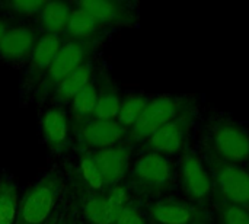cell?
Segmentation results:
<instances>
[{
  "instance_id": "31",
  "label": "cell",
  "mask_w": 249,
  "mask_h": 224,
  "mask_svg": "<svg viewBox=\"0 0 249 224\" xmlns=\"http://www.w3.org/2000/svg\"><path fill=\"white\" fill-rule=\"evenodd\" d=\"M58 224H74V223H73V220H71L70 217H61V219H60V222H58Z\"/></svg>"
},
{
  "instance_id": "20",
  "label": "cell",
  "mask_w": 249,
  "mask_h": 224,
  "mask_svg": "<svg viewBox=\"0 0 249 224\" xmlns=\"http://www.w3.org/2000/svg\"><path fill=\"white\" fill-rule=\"evenodd\" d=\"M73 10V3L67 1H47L39 12L38 22L44 34L63 36L69 17Z\"/></svg>"
},
{
  "instance_id": "25",
  "label": "cell",
  "mask_w": 249,
  "mask_h": 224,
  "mask_svg": "<svg viewBox=\"0 0 249 224\" xmlns=\"http://www.w3.org/2000/svg\"><path fill=\"white\" fill-rule=\"evenodd\" d=\"M214 223L249 224V210L241 206L219 201L214 204Z\"/></svg>"
},
{
  "instance_id": "11",
  "label": "cell",
  "mask_w": 249,
  "mask_h": 224,
  "mask_svg": "<svg viewBox=\"0 0 249 224\" xmlns=\"http://www.w3.org/2000/svg\"><path fill=\"white\" fill-rule=\"evenodd\" d=\"M61 45H63V38L57 35L42 34L38 38L32 55L28 60V69L23 77L25 90L32 92L35 89L36 92L38 86L41 85L47 71L50 70L54 58L57 57Z\"/></svg>"
},
{
  "instance_id": "17",
  "label": "cell",
  "mask_w": 249,
  "mask_h": 224,
  "mask_svg": "<svg viewBox=\"0 0 249 224\" xmlns=\"http://www.w3.org/2000/svg\"><path fill=\"white\" fill-rule=\"evenodd\" d=\"M108 32H109V28H107L104 23H101L96 17H93L88 12L73 4V10L69 17L67 26L64 29L63 39L99 44L101 39Z\"/></svg>"
},
{
  "instance_id": "30",
  "label": "cell",
  "mask_w": 249,
  "mask_h": 224,
  "mask_svg": "<svg viewBox=\"0 0 249 224\" xmlns=\"http://www.w3.org/2000/svg\"><path fill=\"white\" fill-rule=\"evenodd\" d=\"M194 224H212L209 222V217H207V214H204L200 220H197Z\"/></svg>"
},
{
  "instance_id": "29",
  "label": "cell",
  "mask_w": 249,
  "mask_h": 224,
  "mask_svg": "<svg viewBox=\"0 0 249 224\" xmlns=\"http://www.w3.org/2000/svg\"><path fill=\"white\" fill-rule=\"evenodd\" d=\"M60 219H61V217L55 213V214H53V216H51V217H50V219H48V220H47L44 224H58Z\"/></svg>"
},
{
  "instance_id": "26",
  "label": "cell",
  "mask_w": 249,
  "mask_h": 224,
  "mask_svg": "<svg viewBox=\"0 0 249 224\" xmlns=\"http://www.w3.org/2000/svg\"><path fill=\"white\" fill-rule=\"evenodd\" d=\"M47 1L38 0H7L0 1V10H4L18 17H34L38 16Z\"/></svg>"
},
{
  "instance_id": "21",
  "label": "cell",
  "mask_w": 249,
  "mask_h": 224,
  "mask_svg": "<svg viewBox=\"0 0 249 224\" xmlns=\"http://www.w3.org/2000/svg\"><path fill=\"white\" fill-rule=\"evenodd\" d=\"M150 99L152 98H149L147 95H143V93H131V95L124 96L121 101V106H120L115 121L124 130L128 131L137 122V120L146 109Z\"/></svg>"
},
{
  "instance_id": "4",
  "label": "cell",
  "mask_w": 249,
  "mask_h": 224,
  "mask_svg": "<svg viewBox=\"0 0 249 224\" xmlns=\"http://www.w3.org/2000/svg\"><path fill=\"white\" fill-rule=\"evenodd\" d=\"M193 109H196V99L191 96H158L150 99L137 122L127 131L125 144L131 147L143 144L163 125Z\"/></svg>"
},
{
  "instance_id": "5",
  "label": "cell",
  "mask_w": 249,
  "mask_h": 224,
  "mask_svg": "<svg viewBox=\"0 0 249 224\" xmlns=\"http://www.w3.org/2000/svg\"><path fill=\"white\" fill-rule=\"evenodd\" d=\"M63 190L58 173H48L39 179L19 201L15 224H44L54 213Z\"/></svg>"
},
{
  "instance_id": "28",
  "label": "cell",
  "mask_w": 249,
  "mask_h": 224,
  "mask_svg": "<svg viewBox=\"0 0 249 224\" xmlns=\"http://www.w3.org/2000/svg\"><path fill=\"white\" fill-rule=\"evenodd\" d=\"M9 28H10V26H9L7 20H4V19L0 17V42H1V39H3V36H4V34L7 32Z\"/></svg>"
},
{
  "instance_id": "23",
  "label": "cell",
  "mask_w": 249,
  "mask_h": 224,
  "mask_svg": "<svg viewBox=\"0 0 249 224\" xmlns=\"http://www.w3.org/2000/svg\"><path fill=\"white\" fill-rule=\"evenodd\" d=\"M77 166H79V176H80L82 187H85L92 192H104L107 190L104 178L92 153L82 152Z\"/></svg>"
},
{
  "instance_id": "27",
  "label": "cell",
  "mask_w": 249,
  "mask_h": 224,
  "mask_svg": "<svg viewBox=\"0 0 249 224\" xmlns=\"http://www.w3.org/2000/svg\"><path fill=\"white\" fill-rule=\"evenodd\" d=\"M112 224H149V220L143 210L131 201L117 214Z\"/></svg>"
},
{
  "instance_id": "22",
  "label": "cell",
  "mask_w": 249,
  "mask_h": 224,
  "mask_svg": "<svg viewBox=\"0 0 249 224\" xmlns=\"http://www.w3.org/2000/svg\"><path fill=\"white\" fill-rule=\"evenodd\" d=\"M98 102L96 83L92 80L80 93H77L70 102V121H86L95 117Z\"/></svg>"
},
{
  "instance_id": "10",
  "label": "cell",
  "mask_w": 249,
  "mask_h": 224,
  "mask_svg": "<svg viewBox=\"0 0 249 224\" xmlns=\"http://www.w3.org/2000/svg\"><path fill=\"white\" fill-rule=\"evenodd\" d=\"M82 10L96 17L107 28L134 26L139 22L136 4L123 0H86L74 3Z\"/></svg>"
},
{
  "instance_id": "1",
  "label": "cell",
  "mask_w": 249,
  "mask_h": 224,
  "mask_svg": "<svg viewBox=\"0 0 249 224\" xmlns=\"http://www.w3.org/2000/svg\"><path fill=\"white\" fill-rule=\"evenodd\" d=\"M203 155L249 168V128L228 114L213 112L201 128Z\"/></svg>"
},
{
  "instance_id": "6",
  "label": "cell",
  "mask_w": 249,
  "mask_h": 224,
  "mask_svg": "<svg viewBox=\"0 0 249 224\" xmlns=\"http://www.w3.org/2000/svg\"><path fill=\"white\" fill-rule=\"evenodd\" d=\"M217 194V203H229L249 210V168L225 163L203 155Z\"/></svg>"
},
{
  "instance_id": "2",
  "label": "cell",
  "mask_w": 249,
  "mask_h": 224,
  "mask_svg": "<svg viewBox=\"0 0 249 224\" xmlns=\"http://www.w3.org/2000/svg\"><path fill=\"white\" fill-rule=\"evenodd\" d=\"M130 191L149 198H162L177 182V165L172 157L144 152L140 155L125 176Z\"/></svg>"
},
{
  "instance_id": "18",
  "label": "cell",
  "mask_w": 249,
  "mask_h": 224,
  "mask_svg": "<svg viewBox=\"0 0 249 224\" xmlns=\"http://www.w3.org/2000/svg\"><path fill=\"white\" fill-rule=\"evenodd\" d=\"M93 63L92 60H86L83 64H80L76 70H73L70 74H67L54 89L53 101L57 106H63L66 103H70L73 98L80 93L92 80H93Z\"/></svg>"
},
{
  "instance_id": "3",
  "label": "cell",
  "mask_w": 249,
  "mask_h": 224,
  "mask_svg": "<svg viewBox=\"0 0 249 224\" xmlns=\"http://www.w3.org/2000/svg\"><path fill=\"white\" fill-rule=\"evenodd\" d=\"M177 181L185 201L204 210L217 203L216 185L212 172L203 157L190 147L179 156L177 163Z\"/></svg>"
},
{
  "instance_id": "15",
  "label": "cell",
  "mask_w": 249,
  "mask_h": 224,
  "mask_svg": "<svg viewBox=\"0 0 249 224\" xmlns=\"http://www.w3.org/2000/svg\"><path fill=\"white\" fill-rule=\"evenodd\" d=\"M76 191V204L88 224H112L120 213L104 192H92L79 185Z\"/></svg>"
},
{
  "instance_id": "7",
  "label": "cell",
  "mask_w": 249,
  "mask_h": 224,
  "mask_svg": "<svg viewBox=\"0 0 249 224\" xmlns=\"http://www.w3.org/2000/svg\"><path fill=\"white\" fill-rule=\"evenodd\" d=\"M98 44L95 42H77L63 39V45L54 58L50 70L47 71L44 80L38 86L35 92V98L42 102L45 101L57 87V85L73 70H76L80 64L90 58Z\"/></svg>"
},
{
  "instance_id": "19",
  "label": "cell",
  "mask_w": 249,
  "mask_h": 224,
  "mask_svg": "<svg viewBox=\"0 0 249 224\" xmlns=\"http://www.w3.org/2000/svg\"><path fill=\"white\" fill-rule=\"evenodd\" d=\"M95 83H96V90H98V102H96L93 118L115 120L121 106V101H123L117 86L109 79L108 73L102 69L95 76Z\"/></svg>"
},
{
  "instance_id": "12",
  "label": "cell",
  "mask_w": 249,
  "mask_h": 224,
  "mask_svg": "<svg viewBox=\"0 0 249 224\" xmlns=\"http://www.w3.org/2000/svg\"><path fill=\"white\" fill-rule=\"evenodd\" d=\"M206 214L185 200L158 198L147 207V220L150 224H194Z\"/></svg>"
},
{
  "instance_id": "24",
  "label": "cell",
  "mask_w": 249,
  "mask_h": 224,
  "mask_svg": "<svg viewBox=\"0 0 249 224\" xmlns=\"http://www.w3.org/2000/svg\"><path fill=\"white\" fill-rule=\"evenodd\" d=\"M18 207V187L10 181H0V224H15Z\"/></svg>"
},
{
  "instance_id": "9",
  "label": "cell",
  "mask_w": 249,
  "mask_h": 224,
  "mask_svg": "<svg viewBox=\"0 0 249 224\" xmlns=\"http://www.w3.org/2000/svg\"><path fill=\"white\" fill-rule=\"evenodd\" d=\"M197 111L193 109L177 120L171 121L169 124L163 125L158 130L152 137H149L143 144L139 147L144 152L159 153L165 156H177L182 155L185 149H188V140L191 134V128L194 125Z\"/></svg>"
},
{
  "instance_id": "8",
  "label": "cell",
  "mask_w": 249,
  "mask_h": 224,
  "mask_svg": "<svg viewBox=\"0 0 249 224\" xmlns=\"http://www.w3.org/2000/svg\"><path fill=\"white\" fill-rule=\"evenodd\" d=\"M70 130L77 146L88 153L123 144L127 137V130L115 120L90 118L86 121H70Z\"/></svg>"
},
{
  "instance_id": "13",
  "label": "cell",
  "mask_w": 249,
  "mask_h": 224,
  "mask_svg": "<svg viewBox=\"0 0 249 224\" xmlns=\"http://www.w3.org/2000/svg\"><path fill=\"white\" fill-rule=\"evenodd\" d=\"M131 146L123 143L92 153L107 188L118 185L125 179L131 166Z\"/></svg>"
},
{
  "instance_id": "16",
  "label": "cell",
  "mask_w": 249,
  "mask_h": 224,
  "mask_svg": "<svg viewBox=\"0 0 249 224\" xmlns=\"http://www.w3.org/2000/svg\"><path fill=\"white\" fill-rule=\"evenodd\" d=\"M39 35L31 26H10L0 42V57L7 61L29 60Z\"/></svg>"
},
{
  "instance_id": "14",
  "label": "cell",
  "mask_w": 249,
  "mask_h": 224,
  "mask_svg": "<svg viewBox=\"0 0 249 224\" xmlns=\"http://www.w3.org/2000/svg\"><path fill=\"white\" fill-rule=\"evenodd\" d=\"M41 131L48 149L60 155L70 144V118L63 106L48 108L41 118Z\"/></svg>"
}]
</instances>
